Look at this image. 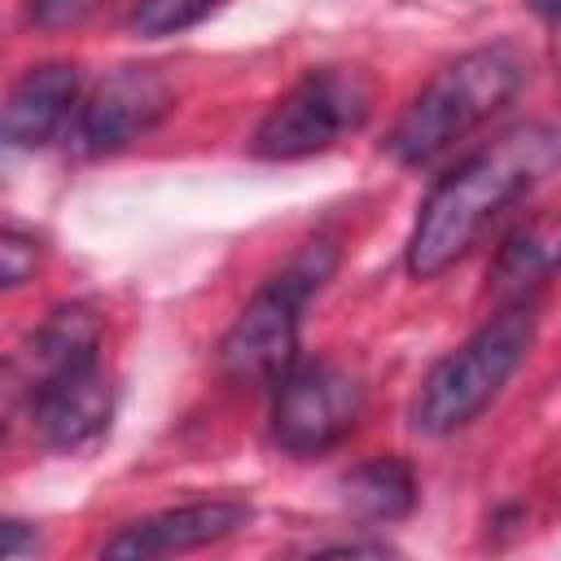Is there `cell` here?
Wrapping results in <instances>:
<instances>
[{
  "mask_svg": "<svg viewBox=\"0 0 561 561\" xmlns=\"http://www.w3.org/2000/svg\"><path fill=\"white\" fill-rule=\"evenodd\" d=\"M31 421L57 451L92 447L114 412V386L101 359V316L88 302H61L22 346Z\"/></svg>",
  "mask_w": 561,
  "mask_h": 561,
  "instance_id": "obj_2",
  "label": "cell"
},
{
  "mask_svg": "<svg viewBox=\"0 0 561 561\" xmlns=\"http://www.w3.org/2000/svg\"><path fill=\"white\" fill-rule=\"evenodd\" d=\"M79 88H83V79H79V66H70V61L31 66L4 101V123H0L4 140L13 149L48 145L79 114Z\"/></svg>",
  "mask_w": 561,
  "mask_h": 561,
  "instance_id": "obj_10",
  "label": "cell"
},
{
  "mask_svg": "<svg viewBox=\"0 0 561 561\" xmlns=\"http://www.w3.org/2000/svg\"><path fill=\"white\" fill-rule=\"evenodd\" d=\"M105 0H31L26 4V18L39 26V31H66V26H79L88 22Z\"/></svg>",
  "mask_w": 561,
  "mask_h": 561,
  "instance_id": "obj_15",
  "label": "cell"
},
{
  "mask_svg": "<svg viewBox=\"0 0 561 561\" xmlns=\"http://www.w3.org/2000/svg\"><path fill=\"white\" fill-rule=\"evenodd\" d=\"M373 114V79L359 66L307 70L254 127L250 153L263 162H298L333 149Z\"/></svg>",
  "mask_w": 561,
  "mask_h": 561,
  "instance_id": "obj_6",
  "label": "cell"
},
{
  "mask_svg": "<svg viewBox=\"0 0 561 561\" xmlns=\"http://www.w3.org/2000/svg\"><path fill=\"white\" fill-rule=\"evenodd\" d=\"M0 530H4V543H0V552H4V557H22L26 548L35 552V535H26V522L9 517V522H4Z\"/></svg>",
  "mask_w": 561,
  "mask_h": 561,
  "instance_id": "obj_16",
  "label": "cell"
},
{
  "mask_svg": "<svg viewBox=\"0 0 561 561\" xmlns=\"http://www.w3.org/2000/svg\"><path fill=\"white\" fill-rule=\"evenodd\" d=\"M539 18H548V22H561V0H526Z\"/></svg>",
  "mask_w": 561,
  "mask_h": 561,
  "instance_id": "obj_17",
  "label": "cell"
},
{
  "mask_svg": "<svg viewBox=\"0 0 561 561\" xmlns=\"http://www.w3.org/2000/svg\"><path fill=\"white\" fill-rule=\"evenodd\" d=\"M224 0H136L127 26L140 39H162V35H180L188 26H197L202 18H210Z\"/></svg>",
  "mask_w": 561,
  "mask_h": 561,
  "instance_id": "obj_13",
  "label": "cell"
},
{
  "mask_svg": "<svg viewBox=\"0 0 561 561\" xmlns=\"http://www.w3.org/2000/svg\"><path fill=\"white\" fill-rule=\"evenodd\" d=\"M342 495L359 517L399 522L416 508V473L399 456H373L342 478Z\"/></svg>",
  "mask_w": 561,
  "mask_h": 561,
  "instance_id": "obj_12",
  "label": "cell"
},
{
  "mask_svg": "<svg viewBox=\"0 0 561 561\" xmlns=\"http://www.w3.org/2000/svg\"><path fill=\"white\" fill-rule=\"evenodd\" d=\"M561 272V219L539 215L522 228H513L491 263V285L504 302L535 298L539 285H548Z\"/></svg>",
  "mask_w": 561,
  "mask_h": 561,
  "instance_id": "obj_11",
  "label": "cell"
},
{
  "mask_svg": "<svg viewBox=\"0 0 561 561\" xmlns=\"http://www.w3.org/2000/svg\"><path fill=\"white\" fill-rule=\"evenodd\" d=\"M171 110V83L149 66H118L105 75L75 114V140L83 153H114L153 131Z\"/></svg>",
  "mask_w": 561,
  "mask_h": 561,
  "instance_id": "obj_8",
  "label": "cell"
},
{
  "mask_svg": "<svg viewBox=\"0 0 561 561\" xmlns=\"http://www.w3.org/2000/svg\"><path fill=\"white\" fill-rule=\"evenodd\" d=\"M272 390V443L298 460L337 447L368 403L359 373L337 359H298Z\"/></svg>",
  "mask_w": 561,
  "mask_h": 561,
  "instance_id": "obj_7",
  "label": "cell"
},
{
  "mask_svg": "<svg viewBox=\"0 0 561 561\" xmlns=\"http://www.w3.org/2000/svg\"><path fill=\"white\" fill-rule=\"evenodd\" d=\"M526 79V57L513 44H486L447 61L399 114L386 149L403 167H430L473 127H482Z\"/></svg>",
  "mask_w": 561,
  "mask_h": 561,
  "instance_id": "obj_3",
  "label": "cell"
},
{
  "mask_svg": "<svg viewBox=\"0 0 561 561\" xmlns=\"http://www.w3.org/2000/svg\"><path fill=\"white\" fill-rule=\"evenodd\" d=\"M337 245L311 241L294 254L232 320L219 342V368L237 386H276L298 364V324L307 302L333 276Z\"/></svg>",
  "mask_w": 561,
  "mask_h": 561,
  "instance_id": "obj_5",
  "label": "cell"
},
{
  "mask_svg": "<svg viewBox=\"0 0 561 561\" xmlns=\"http://www.w3.org/2000/svg\"><path fill=\"white\" fill-rule=\"evenodd\" d=\"M35 263H39L35 237L9 228V232L0 237V276H4V289H18L22 280H31V276H35Z\"/></svg>",
  "mask_w": 561,
  "mask_h": 561,
  "instance_id": "obj_14",
  "label": "cell"
},
{
  "mask_svg": "<svg viewBox=\"0 0 561 561\" xmlns=\"http://www.w3.org/2000/svg\"><path fill=\"white\" fill-rule=\"evenodd\" d=\"M561 167V127L517 123L473 149L456 171H447L434 193L421 202V215L408 237V272L416 280L443 276L469 245L500 219L517 197Z\"/></svg>",
  "mask_w": 561,
  "mask_h": 561,
  "instance_id": "obj_1",
  "label": "cell"
},
{
  "mask_svg": "<svg viewBox=\"0 0 561 561\" xmlns=\"http://www.w3.org/2000/svg\"><path fill=\"white\" fill-rule=\"evenodd\" d=\"M535 329H539L535 298L504 302L469 342H460L451 355H443L430 368V377L412 399V430L430 438L465 430L522 368V359L535 346Z\"/></svg>",
  "mask_w": 561,
  "mask_h": 561,
  "instance_id": "obj_4",
  "label": "cell"
},
{
  "mask_svg": "<svg viewBox=\"0 0 561 561\" xmlns=\"http://www.w3.org/2000/svg\"><path fill=\"white\" fill-rule=\"evenodd\" d=\"M250 522V504L241 500H202V504H180L162 508L153 517H140L110 535L101 543L105 557H171L188 548H206L215 539L237 535Z\"/></svg>",
  "mask_w": 561,
  "mask_h": 561,
  "instance_id": "obj_9",
  "label": "cell"
}]
</instances>
